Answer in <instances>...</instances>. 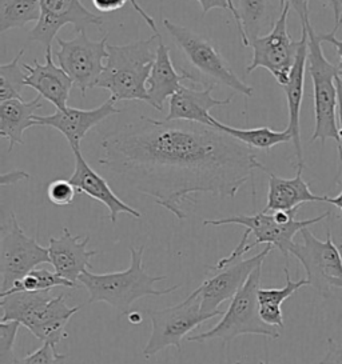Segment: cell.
<instances>
[{"label":"cell","instance_id":"obj_22","mask_svg":"<svg viewBox=\"0 0 342 364\" xmlns=\"http://www.w3.org/2000/svg\"><path fill=\"white\" fill-rule=\"evenodd\" d=\"M305 166L297 167V175L293 179H285L267 171L269 176V191L267 203L264 213L274 211H290L299 208V205L311 202H326L328 196H320L310 191L309 183L302 178Z\"/></svg>","mask_w":342,"mask_h":364},{"label":"cell","instance_id":"obj_46","mask_svg":"<svg viewBox=\"0 0 342 364\" xmlns=\"http://www.w3.org/2000/svg\"><path fill=\"white\" fill-rule=\"evenodd\" d=\"M128 316L133 324H139L142 321V316H140L139 312H130Z\"/></svg>","mask_w":342,"mask_h":364},{"label":"cell","instance_id":"obj_19","mask_svg":"<svg viewBox=\"0 0 342 364\" xmlns=\"http://www.w3.org/2000/svg\"><path fill=\"white\" fill-rule=\"evenodd\" d=\"M53 47H50L44 53L43 65L35 59L33 65L23 63L21 67L27 73L26 87L38 91V94L53 105L56 109H63L67 107L74 83L61 67L53 63Z\"/></svg>","mask_w":342,"mask_h":364},{"label":"cell","instance_id":"obj_16","mask_svg":"<svg viewBox=\"0 0 342 364\" xmlns=\"http://www.w3.org/2000/svg\"><path fill=\"white\" fill-rule=\"evenodd\" d=\"M115 100L110 97L103 105L93 109L67 107L56 109L51 115H35V126L58 129L70 143L71 150H82L81 144L90 129H94L105 119L120 114L122 109L115 107Z\"/></svg>","mask_w":342,"mask_h":364},{"label":"cell","instance_id":"obj_5","mask_svg":"<svg viewBox=\"0 0 342 364\" xmlns=\"http://www.w3.org/2000/svg\"><path fill=\"white\" fill-rule=\"evenodd\" d=\"M163 26L167 33H170L186 60L192 65V71H189L192 75L194 83L200 85L201 80V83H207V86L219 85L229 87L235 92L244 95L246 103L249 97H253V87L246 85L245 82L235 75L222 53L212 41L169 19L163 21Z\"/></svg>","mask_w":342,"mask_h":364},{"label":"cell","instance_id":"obj_24","mask_svg":"<svg viewBox=\"0 0 342 364\" xmlns=\"http://www.w3.org/2000/svg\"><path fill=\"white\" fill-rule=\"evenodd\" d=\"M282 9L278 0H238L237 11L242 26V44L250 47L254 39L270 33Z\"/></svg>","mask_w":342,"mask_h":364},{"label":"cell","instance_id":"obj_20","mask_svg":"<svg viewBox=\"0 0 342 364\" xmlns=\"http://www.w3.org/2000/svg\"><path fill=\"white\" fill-rule=\"evenodd\" d=\"M301 46H299V55L296 59L294 67L290 73L288 85L282 87L286 100H288L289 123L286 129L291 132L293 146L297 158V167L305 166L304 163V150L301 143V106L304 99V90H305V73L308 68V54H309V35L306 26H301Z\"/></svg>","mask_w":342,"mask_h":364},{"label":"cell","instance_id":"obj_37","mask_svg":"<svg viewBox=\"0 0 342 364\" xmlns=\"http://www.w3.org/2000/svg\"><path fill=\"white\" fill-rule=\"evenodd\" d=\"M91 1L98 11L108 14V12H115L123 9L128 0H91Z\"/></svg>","mask_w":342,"mask_h":364},{"label":"cell","instance_id":"obj_31","mask_svg":"<svg viewBox=\"0 0 342 364\" xmlns=\"http://www.w3.org/2000/svg\"><path fill=\"white\" fill-rule=\"evenodd\" d=\"M21 326L19 321H0V364H14V346Z\"/></svg>","mask_w":342,"mask_h":364},{"label":"cell","instance_id":"obj_13","mask_svg":"<svg viewBox=\"0 0 342 364\" xmlns=\"http://www.w3.org/2000/svg\"><path fill=\"white\" fill-rule=\"evenodd\" d=\"M56 41L59 50L53 55L58 59L59 67L70 76L82 97H85L90 88L96 86L99 76L105 70L108 58L107 35L95 42L83 31L71 41H63L62 38H56Z\"/></svg>","mask_w":342,"mask_h":364},{"label":"cell","instance_id":"obj_18","mask_svg":"<svg viewBox=\"0 0 342 364\" xmlns=\"http://www.w3.org/2000/svg\"><path fill=\"white\" fill-rule=\"evenodd\" d=\"M88 243L90 236L71 235L67 227H63L59 237H50L47 248L55 274L76 284L79 277L93 268L91 257L98 255L96 251L87 248Z\"/></svg>","mask_w":342,"mask_h":364},{"label":"cell","instance_id":"obj_21","mask_svg":"<svg viewBox=\"0 0 342 364\" xmlns=\"http://www.w3.org/2000/svg\"><path fill=\"white\" fill-rule=\"evenodd\" d=\"M213 90L214 86L195 90L182 85L169 99V115L166 120H185L214 127V117L210 115V109L230 105L232 97H226L224 100L215 99L212 95Z\"/></svg>","mask_w":342,"mask_h":364},{"label":"cell","instance_id":"obj_48","mask_svg":"<svg viewBox=\"0 0 342 364\" xmlns=\"http://www.w3.org/2000/svg\"><path fill=\"white\" fill-rule=\"evenodd\" d=\"M234 364H242V360H238V362H235Z\"/></svg>","mask_w":342,"mask_h":364},{"label":"cell","instance_id":"obj_7","mask_svg":"<svg viewBox=\"0 0 342 364\" xmlns=\"http://www.w3.org/2000/svg\"><path fill=\"white\" fill-rule=\"evenodd\" d=\"M309 35V54L308 71L313 83L314 99V119L316 126L310 141L320 140L322 146L326 140H334L340 144V129L337 126V86L336 79L338 74L337 65H331L322 50V41L318 33L313 30L311 24H306Z\"/></svg>","mask_w":342,"mask_h":364},{"label":"cell","instance_id":"obj_39","mask_svg":"<svg viewBox=\"0 0 342 364\" xmlns=\"http://www.w3.org/2000/svg\"><path fill=\"white\" fill-rule=\"evenodd\" d=\"M202 7L203 15H207L214 9H219L230 12L229 0H197Z\"/></svg>","mask_w":342,"mask_h":364},{"label":"cell","instance_id":"obj_49","mask_svg":"<svg viewBox=\"0 0 342 364\" xmlns=\"http://www.w3.org/2000/svg\"><path fill=\"white\" fill-rule=\"evenodd\" d=\"M259 364H266V363H264V362H259Z\"/></svg>","mask_w":342,"mask_h":364},{"label":"cell","instance_id":"obj_1","mask_svg":"<svg viewBox=\"0 0 342 364\" xmlns=\"http://www.w3.org/2000/svg\"><path fill=\"white\" fill-rule=\"evenodd\" d=\"M99 163L178 220L192 195L233 199L256 170V152L221 129L185 120L147 117L105 135Z\"/></svg>","mask_w":342,"mask_h":364},{"label":"cell","instance_id":"obj_43","mask_svg":"<svg viewBox=\"0 0 342 364\" xmlns=\"http://www.w3.org/2000/svg\"><path fill=\"white\" fill-rule=\"evenodd\" d=\"M30 179V175L23 171H11L9 173H3L1 175V184L6 186V184H14L21 179Z\"/></svg>","mask_w":342,"mask_h":364},{"label":"cell","instance_id":"obj_41","mask_svg":"<svg viewBox=\"0 0 342 364\" xmlns=\"http://www.w3.org/2000/svg\"><path fill=\"white\" fill-rule=\"evenodd\" d=\"M328 1H329V4L333 9V14H334V27L331 31L337 33L342 24V0H328Z\"/></svg>","mask_w":342,"mask_h":364},{"label":"cell","instance_id":"obj_11","mask_svg":"<svg viewBox=\"0 0 342 364\" xmlns=\"http://www.w3.org/2000/svg\"><path fill=\"white\" fill-rule=\"evenodd\" d=\"M302 243H294L290 254L299 259L306 271L309 286L321 296L329 298L334 282L342 280V257L340 247L333 243L331 228L326 231V240H320L309 227L301 231Z\"/></svg>","mask_w":342,"mask_h":364},{"label":"cell","instance_id":"obj_3","mask_svg":"<svg viewBox=\"0 0 342 364\" xmlns=\"http://www.w3.org/2000/svg\"><path fill=\"white\" fill-rule=\"evenodd\" d=\"M143 252L145 246L139 248L130 247L131 264L125 271L107 274H93L90 271L83 272L79 277V282L88 292V303L105 301L119 312V316H123L131 312L135 300L145 296L167 295L181 287L177 284L170 289H154L157 282L166 280L167 277H152L147 274L146 268L143 267Z\"/></svg>","mask_w":342,"mask_h":364},{"label":"cell","instance_id":"obj_35","mask_svg":"<svg viewBox=\"0 0 342 364\" xmlns=\"http://www.w3.org/2000/svg\"><path fill=\"white\" fill-rule=\"evenodd\" d=\"M281 7H284L285 4H289L291 10L297 12L301 26H306L309 24V1L310 0H278Z\"/></svg>","mask_w":342,"mask_h":364},{"label":"cell","instance_id":"obj_28","mask_svg":"<svg viewBox=\"0 0 342 364\" xmlns=\"http://www.w3.org/2000/svg\"><path fill=\"white\" fill-rule=\"evenodd\" d=\"M55 287H76L73 282L59 277L58 274L48 269H32L24 278L18 280L10 289L0 292V295H9L14 292H41V291H51Z\"/></svg>","mask_w":342,"mask_h":364},{"label":"cell","instance_id":"obj_6","mask_svg":"<svg viewBox=\"0 0 342 364\" xmlns=\"http://www.w3.org/2000/svg\"><path fill=\"white\" fill-rule=\"evenodd\" d=\"M261 275L262 264L253 271V274L246 280L245 284L230 300L227 310L224 311L221 321L217 323L212 330L201 332L198 335L189 336V342L204 343L214 339H221L229 344L235 338L253 333L262 335L270 339H279L281 332L277 327L269 326L259 316V303H258V289H261Z\"/></svg>","mask_w":342,"mask_h":364},{"label":"cell","instance_id":"obj_25","mask_svg":"<svg viewBox=\"0 0 342 364\" xmlns=\"http://www.w3.org/2000/svg\"><path fill=\"white\" fill-rule=\"evenodd\" d=\"M43 97L38 95L30 102L11 99L0 103V136L9 140V151L16 144H24L23 135L26 129L35 126L33 117L43 107Z\"/></svg>","mask_w":342,"mask_h":364},{"label":"cell","instance_id":"obj_38","mask_svg":"<svg viewBox=\"0 0 342 364\" xmlns=\"http://www.w3.org/2000/svg\"><path fill=\"white\" fill-rule=\"evenodd\" d=\"M318 36H320V39L322 42L331 43V46L336 47L337 55H338V58H340L338 65H337V70H338V74H340V76L342 77V41H338V39L336 38V33H333V31L329 33H320Z\"/></svg>","mask_w":342,"mask_h":364},{"label":"cell","instance_id":"obj_23","mask_svg":"<svg viewBox=\"0 0 342 364\" xmlns=\"http://www.w3.org/2000/svg\"><path fill=\"white\" fill-rule=\"evenodd\" d=\"M185 80L194 82L190 71L186 68L182 71L175 70L171 60L170 48L160 39L157 59L147 80L150 106L163 111L165 102L181 88L182 82Z\"/></svg>","mask_w":342,"mask_h":364},{"label":"cell","instance_id":"obj_12","mask_svg":"<svg viewBox=\"0 0 342 364\" xmlns=\"http://www.w3.org/2000/svg\"><path fill=\"white\" fill-rule=\"evenodd\" d=\"M290 10V6L285 4L273 30L250 43L253 48V59L246 67V74L254 73L256 68H265L274 76L279 86L288 85L301 46V41H294L289 33Z\"/></svg>","mask_w":342,"mask_h":364},{"label":"cell","instance_id":"obj_30","mask_svg":"<svg viewBox=\"0 0 342 364\" xmlns=\"http://www.w3.org/2000/svg\"><path fill=\"white\" fill-rule=\"evenodd\" d=\"M285 279L286 283L282 289H258V303L259 304H274L282 306L285 300L294 295L299 289L309 286L308 279H299L297 282L291 280L288 267H285Z\"/></svg>","mask_w":342,"mask_h":364},{"label":"cell","instance_id":"obj_27","mask_svg":"<svg viewBox=\"0 0 342 364\" xmlns=\"http://www.w3.org/2000/svg\"><path fill=\"white\" fill-rule=\"evenodd\" d=\"M41 0H0V33L39 22Z\"/></svg>","mask_w":342,"mask_h":364},{"label":"cell","instance_id":"obj_14","mask_svg":"<svg viewBox=\"0 0 342 364\" xmlns=\"http://www.w3.org/2000/svg\"><path fill=\"white\" fill-rule=\"evenodd\" d=\"M331 216V213H325L317 218H311L306 220H291L286 225L278 223L271 213H258L254 215H237V216H229V218H221V219H206L203 220L204 225H244L246 228L245 232L249 235L256 236V242L249 245V248L253 250L258 245H271L278 248L281 254L285 257H289L290 248L294 245V236L301 232L304 228L310 227L311 225L320 223L323 219Z\"/></svg>","mask_w":342,"mask_h":364},{"label":"cell","instance_id":"obj_47","mask_svg":"<svg viewBox=\"0 0 342 364\" xmlns=\"http://www.w3.org/2000/svg\"><path fill=\"white\" fill-rule=\"evenodd\" d=\"M333 287H334V289H342V280H340V282H334V284H333Z\"/></svg>","mask_w":342,"mask_h":364},{"label":"cell","instance_id":"obj_17","mask_svg":"<svg viewBox=\"0 0 342 364\" xmlns=\"http://www.w3.org/2000/svg\"><path fill=\"white\" fill-rule=\"evenodd\" d=\"M75 158V170L70 176V182L73 183L79 193H86L91 199L103 204L108 210V218L111 223H117L118 216L120 214H128L134 219H140L142 214L134 207L125 203L117 193L111 190L106 179L100 176L98 172L87 163L82 150L73 151Z\"/></svg>","mask_w":342,"mask_h":364},{"label":"cell","instance_id":"obj_36","mask_svg":"<svg viewBox=\"0 0 342 364\" xmlns=\"http://www.w3.org/2000/svg\"><path fill=\"white\" fill-rule=\"evenodd\" d=\"M328 353L323 356L320 364H342V346L333 338H328Z\"/></svg>","mask_w":342,"mask_h":364},{"label":"cell","instance_id":"obj_50","mask_svg":"<svg viewBox=\"0 0 342 364\" xmlns=\"http://www.w3.org/2000/svg\"><path fill=\"white\" fill-rule=\"evenodd\" d=\"M341 248H342V243H341V246H340V250H341Z\"/></svg>","mask_w":342,"mask_h":364},{"label":"cell","instance_id":"obj_33","mask_svg":"<svg viewBox=\"0 0 342 364\" xmlns=\"http://www.w3.org/2000/svg\"><path fill=\"white\" fill-rule=\"evenodd\" d=\"M78 190L70 181L56 179L48 184L47 187V196L51 203L58 207H64L74 203L75 198L78 195Z\"/></svg>","mask_w":342,"mask_h":364},{"label":"cell","instance_id":"obj_29","mask_svg":"<svg viewBox=\"0 0 342 364\" xmlns=\"http://www.w3.org/2000/svg\"><path fill=\"white\" fill-rule=\"evenodd\" d=\"M24 48L19 50L18 55L7 65H0V103L11 99L23 100L21 92L26 87L27 74L21 68V56Z\"/></svg>","mask_w":342,"mask_h":364},{"label":"cell","instance_id":"obj_9","mask_svg":"<svg viewBox=\"0 0 342 364\" xmlns=\"http://www.w3.org/2000/svg\"><path fill=\"white\" fill-rule=\"evenodd\" d=\"M273 248L274 247L271 245H267L256 257L249 259L239 257L232 262L221 259L213 267H207L209 272H213V277L204 280L197 289L201 296L203 314L212 315L214 318L224 316V311L219 310V306L226 300L234 298L235 294L245 284L253 271L264 264Z\"/></svg>","mask_w":342,"mask_h":364},{"label":"cell","instance_id":"obj_34","mask_svg":"<svg viewBox=\"0 0 342 364\" xmlns=\"http://www.w3.org/2000/svg\"><path fill=\"white\" fill-rule=\"evenodd\" d=\"M259 316L269 326L284 328V312L281 306L259 304Z\"/></svg>","mask_w":342,"mask_h":364},{"label":"cell","instance_id":"obj_40","mask_svg":"<svg viewBox=\"0 0 342 364\" xmlns=\"http://www.w3.org/2000/svg\"><path fill=\"white\" fill-rule=\"evenodd\" d=\"M128 1H130V4L133 6V9L140 15V18H142V19L146 22V24L149 26L150 28L154 31V33H158V28H157V24H155L154 18L150 16L149 14L140 7V4H139L138 1H137V0H128Z\"/></svg>","mask_w":342,"mask_h":364},{"label":"cell","instance_id":"obj_42","mask_svg":"<svg viewBox=\"0 0 342 364\" xmlns=\"http://www.w3.org/2000/svg\"><path fill=\"white\" fill-rule=\"evenodd\" d=\"M336 86H337V97H338V107H337V112H338V129H340V144L338 147L342 149V77L341 76H337L336 79Z\"/></svg>","mask_w":342,"mask_h":364},{"label":"cell","instance_id":"obj_32","mask_svg":"<svg viewBox=\"0 0 342 364\" xmlns=\"http://www.w3.org/2000/svg\"><path fill=\"white\" fill-rule=\"evenodd\" d=\"M67 355L56 351L51 343H43L36 351L23 358H15L14 364H66Z\"/></svg>","mask_w":342,"mask_h":364},{"label":"cell","instance_id":"obj_15","mask_svg":"<svg viewBox=\"0 0 342 364\" xmlns=\"http://www.w3.org/2000/svg\"><path fill=\"white\" fill-rule=\"evenodd\" d=\"M41 19L30 33V39L43 46L44 50L53 47L59 30L66 24H73L75 33H83L88 26L100 27L103 16L87 10L81 0H41Z\"/></svg>","mask_w":342,"mask_h":364},{"label":"cell","instance_id":"obj_10","mask_svg":"<svg viewBox=\"0 0 342 364\" xmlns=\"http://www.w3.org/2000/svg\"><path fill=\"white\" fill-rule=\"evenodd\" d=\"M43 263H50L48 248L41 246L36 237L26 235L16 215L11 211L9 225L1 228L0 240L1 292Z\"/></svg>","mask_w":342,"mask_h":364},{"label":"cell","instance_id":"obj_2","mask_svg":"<svg viewBox=\"0 0 342 364\" xmlns=\"http://www.w3.org/2000/svg\"><path fill=\"white\" fill-rule=\"evenodd\" d=\"M160 39V33H154L149 39L123 46L107 44L108 58L95 87L108 90L115 102L140 100L149 105L147 80Z\"/></svg>","mask_w":342,"mask_h":364},{"label":"cell","instance_id":"obj_44","mask_svg":"<svg viewBox=\"0 0 342 364\" xmlns=\"http://www.w3.org/2000/svg\"><path fill=\"white\" fill-rule=\"evenodd\" d=\"M337 151H338V158H340V163H341V170H342V149L341 147H338L337 146ZM326 203H331V205H334V207H337L340 211H341L342 216V191L340 193V195H337V196H334V198H326Z\"/></svg>","mask_w":342,"mask_h":364},{"label":"cell","instance_id":"obj_45","mask_svg":"<svg viewBox=\"0 0 342 364\" xmlns=\"http://www.w3.org/2000/svg\"><path fill=\"white\" fill-rule=\"evenodd\" d=\"M229 4H230V14H232L233 18H234L235 26H237L238 33H239V36L242 38V26H241V19H239V15H238V11H237V6L234 4V0H229Z\"/></svg>","mask_w":342,"mask_h":364},{"label":"cell","instance_id":"obj_26","mask_svg":"<svg viewBox=\"0 0 342 364\" xmlns=\"http://www.w3.org/2000/svg\"><path fill=\"white\" fill-rule=\"evenodd\" d=\"M214 127L221 129L230 136L242 141L250 149L256 150L270 151L273 147L282 143L291 141V132L288 129L285 131H274L269 127H258V129H235L233 126H227L221 123L218 119L214 118Z\"/></svg>","mask_w":342,"mask_h":364},{"label":"cell","instance_id":"obj_4","mask_svg":"<svg viewBox=\"0 0 342 364\" xmlns=\"http://www.w3.org/2000/svg\"><path fill=\"white\" fill-rule=\"evenodd\" d=\"M3 311L0 321H19L43 343L56 346L67 338L66 326L82 306L70 307L63 295H51V291L14 292L0 295Z\"/></svg>","mask_w":342,"mask_h":364},{"label":"cell","instance_id":"obj_8","mask_svg":"<svg viewBox=\"0 0 342 364\" xmlns=\"http://www.w3.org/2000/svg\"><path fill=\"white\" fill-rule=\"evenodd\" d=\"M151 321V335L143 348L146 359L174 346L182 351V339L185 335L195 330L204 321L214 319L212 315H204L201 309V296L195 289L181 303L163 310H147Z\"/></svg>","mask_w":342,"mask_h":364}]
</instances>
